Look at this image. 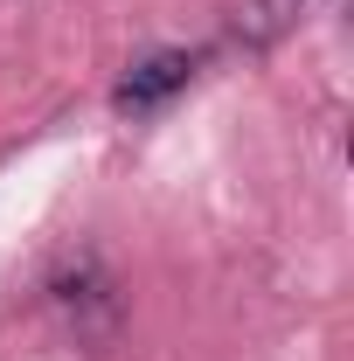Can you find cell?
<instances>
[{
    "label": "cell",
    "instance_id": "obj_1",
    "mask_svg": "<svg viewBox=\"0 0 354 361\" xmlns=\"http://www.w3.org/2000/svg\"><path fill=\"white\" fill-rule=\"evenodd\" d=\"M195 70H202V49H153V56H139L133 70L118 77L111 111L118 118H153L160 104H174L181 90L195 84Z\"/></svg>",
    "mask_w": 354,
    "mask_h": 361
},
{
    "label": "cell",
    "instance_id": "obj_2",
    "mask_svg": "<svg viewBox=\"0 0 354 361\" xmlns=\"http://www.w3.org/2000/svg\"><path fill=\"white\" fill-rule=\"evenodd\" d=\"M312 7H341V0H243L222 42L243 49V56H264V49H278L292 28H299V21H306Z\"/></svg>",
    "mask_w": 354,
    "mask_h": 361
}]
</instances>
